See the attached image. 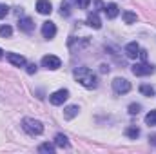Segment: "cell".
Instances as JSON below:
<instances>
[{
    "mask_svg": "<svg viewBox=\"0 0 156 154\" xmlns=\"http://www.w3.org/2000/svg\"><path fill=\"white\" fill-rule=\"evenodd\" d=\"M67 98H69V91H67V89H60V91H55V93L49 96V102H51L53 105H62Z\"/></svg>",
    "mask_w": 156,
    "mask_h": 154,
    "instance_id": "obj_6",
    "label": "cell"
},
{
    "mask_svg": "<svg viewBox=\"0 0 156 154\" xmlns=\"http://www.w3.org/2000/svg\"><path fill=\"white\" fill-rule=\"evenodd\" d=\"M138 56H140L142 60H145V58H147V51H144V49H140V54H138Z\"/></svg>",
    "mask_w": 156,
    "mask_h": 154,
    "instance_id": "obj_27",
    "label": "cell"
},
{
    "mask_svg": "<svg viewBox=\"0 0 156 154\" xmlns=\"http://www.w3.org/2000/svg\"><path fill=\"white\" fill-rule=\"evenodd\" d=\"M142 111V105L140 103H131L129 105V114H138Z\"/></svg>",
    "mask_w": 156,
    "mask_h": 154,
    "instance_id": "obj_23",
    "label": "cell"
},
{
    "mask_svg": "<svg viewBox=\"0 0 156 154\" xmlns=\"http://www.w3.org/2000/svg\"><path fill=\"white\" fill-rule=\"evenodd\" d=\"M100 71H102V73H109V65H105V64L100 65Z\"/></svg>",
    "mask_w": 156,
    "mask_h": 154,
    "instance_id": "obj_28",
    "label": "cell"
},
{
    "mask_svg": "<svg viewBox=\"0 0 156 154\" xmlns=\"http://www.w3.org/2000/svg\"><path fill=\"white\" fill-rule=\"evenodd\" d=\"M7 60L13 65H16V67H24L26 65V58L22 54H16V53H7Z\"/></svg>",
    "mask_w": 156,
    "mask_h": 154,
    "instance_id": "obj_11",
    "label": "cell"
},
{
    "mask_svg": "<svg viewBox=\"0 0 156 154\" xmlns=\"http://www.w3.org/2000/svg\"><path fill=\"white\" fill-rule=\"evenodd\" d=\"M113 91L116 94H125L131 91V82L125 80V78H115L113 80Z\"/></svg>",
    "mask_w": 156,
    "mask_h": 154,
    "instance_id": "obj_3",
    "label": "cell"
},
{
    "mask_svg": "<svg viewBox=\"0 0 156 154\" xmlns=\"http://www.w3.org/2000/svg\"><path fill=\"white\" fill-rule=\"evenodd\" d=\"M7 13H9V7L5 4H0V18H5Z\"/></svg>",
    "mask_w": 156,
    "mask_h": 154,
    "instance_id": "obj_25",
    "label": "cell"
},
{
    "mask_svg": "<svg viewBox=\"0 0 156 154\" xmlns=\"http://www.w3.org/2000/svg\"><path fill=\"white\" fill-rule=\"evenodd\" d=\"M123 53H125V56H127V58H136V56L140 54V45H138L136 42H129V44L125 45Z\"/></svg>",
    "mask_w": 156,
    "mask_h": 154,
    "instance_id": "obj_9",
    "label": "cell"
},
{
    "mask_svg": "<svg viewBox=\"0 0 156 154\" xmlns=\"http://www.w3.org/2000/svg\"><path fill=\"white\" fill-rule=\"evenodd\" d=\"M145 123L147 125H156V111H151L149 114L145 116Z\"/></svg>",
    "mask_w": 156,
    "mask_h": 154,
    "instance_id": "obj_22",
    "label": "cell"
},
{
    "mask_svg": "<svg viewBox=\"0 0 156 154\" xmlns=\"http://www.w3.org/2000/svg\"><path fill=\"white\" fill-rule=\"evenodd\" d=\"M87 26L93 27V29H100L102 27V22H100V18H98L96 13H89L87 15Z\"/></svg>",
    "mask_w": 156,
    "mask_h": 154,
    "instance_id": "obj_12",
    "label": "cell"
},
{
    "mask_svg": "<svg viewBox=\"0 0 156 154\" xmlns=\"http://www.w3.org/2000/svg\"><path fill=\"white\" fill-rule=\"evenodd\" d=\"M37 11H38L40 15H51L53 5H51L49 0H38V2H37Z\"/></svg>",
    "mask_w": 156,
    "mask_h": 154,
    "instance_id": "obj_10",
    "label": "cell"
},
{
    "mask_svg": "<svg viewBox=\"0 0 156 154\" xmlns=\"http://www.w3.org/2000/svg\"><path fill=\"white\" fill-rule=\"evenodd\" d=\"M140 93H142L144 96H153V94H154V87L144 83V85H140Z\"/></svg>",
    "mask_w": 156,
    "mask_h": 154,
    "instance_id": "obj_19",
    "label": "cell"
},
{
    "mask_svg": "<svg viewBox=\"0 0 156 154\" xmlns=\"http://www.w3.org/2000/svg\"><path fill=\"white\" fill-rule=\"evenodd\" d=\"M2 56H4V51H2V49H0V58H2Z\"/></svg>",
    "mask_w": 156,
    "mask_h": 154,
    "instance_id": "obj_30",
    "label": "cell"
},
{
    "mask_svg": "<svg viewBox=\"0 0 156 154\" xmlns=\"http://www.w3.org/2000/svg\"><path fill=\"white\" fill-rule=\"evenodd\" d=\"M75 78L85 87V89H94L98 85L96 75L89 69V67H76L75 69Z\"/></svg>",
    "mask_w": 156,
    "mask_h": 154,
    "instance_id": "obj_1",
    "label": "cell"
},
{
    "mask_svg": "<svg viewBox=\"0 0 156 154\" xmlns=\"http://www.w3.org/2000/svg\"><path fill=\"white\" fill-rule=\"evenodd\" d=\"M149 140H151V143H153V145H156V134H154V136H151Z\"/></svg>",
    "mask_w": 156,
    "mask_h": 154,
    "instance_id": "obj_29",
    "label": "cell"
},
{
    "mask_svg": "<svg viewBox=\"0 0 156 154\" xmlns=\"http://www.w3.org/2000/svg\"><path fill=\"white\" fill-rule=\"evenodd\" d=\"M27 73H29V75H35V73H37V65H35V64H29V65H27Z\"/></svg>",
    "mask_w": 156,
    "mask_h": 154,
    "instance_id": "obj_26",
    "label": "cell"
},
{
    "mask_svg": "<svg viewBox=\"0 0 156 154\" xmlns=\"http://www.w3.org/2000/svg\"><path fill=\"white\" fill-rule=\"evenodd\" d=\"M55 35H56V26L53 22H44V26H42V37L51 40V38H55Z\"/></svg>",
    "mask_w": 156,
    "mask_h": 154,
    "instance_id": "obj_8",
    "label": "cell"
},
{
    "mask_svg": "<svg viewBox=\"0 0 156 154\" xmlns=\"http://www.w3.org/2000/svg\"><path fill=\"white\" fill-rule=\"evenodd\" d=\"M55 143H56V147H60V149L69 147V142H67V138H66L64 134H56V136H55Z\"/></svg>",
    "mask_w": 156,
    "mask_h": 154,
    "instance_id": "obj_15",
    "label": "cell"
},
{
    "mask_svg": "<svg viewBox=\"0 0 156 154\" xmlns=\"http://www.w3.org/2000/svg\"><path fill=\"white\" fill-rule=\"evenodd\" d=\"M18 29L24 31V33H33L35 31V22L29 16H24V18L18 20Z\"/></svg>",
    "mask_w": 156,
    "mask_h": 154,
    "instance_id": "obj_7",
    "label": "cell"
},
{
    "mask_svg": "<svg viewBox=\"0 0 156 154\" xmlns=\"http://www.w3.org/2000/svg\"><path fill=\"white\" fill-rule=\"evenodd\" d=\"M60 15H62V16H69V15H71V0H62Z\"/></svg>",
    "mask_w": 156,
    "mask_h": 154,
    "instance_id": "obj_16",
    "label": "cell"
},
{
    "mask_svg": "<svg viewBox=\"0 0 156 154\" xmlns=\"http://www.w3.org/2000/svg\"><path fill=\"white\" fill-rule=\"evenodd\" d=\"M131 71H133V75H134V76H149L154 69H153V65H149V64L142 62V64H134V65L131 67Z\"/></svg>",
    "mask_w": 156,
    "mask_h": 154,
    "instance_id": "obj_4",
    "label": "cell"
},
{
    "mask_svg": "<svg viewBox=\"0 0 156 154\" xmlns=\"http://www.w3.org/2000/svg\"><path fill=\"white\" fill-rule=\"evenodd\" d=\"M125 136L131 138V140H136V138L140 136V129H138V127H127V129H125Z\"/></svg>",
    "mask_w": 156,
    "mask_h": 154,
    "instance_id": "obj_17",
    "label": "cell"
},
{
    "mask_svg": "<svg viewBox=\"0 0 156 154\" xmlns=\"http://www.w3.org/2000/svg\"><path fill=\"white\" fill-rule=\"evenodd\" d=\"M122 16H123V22H125V24H134V22H136V13L123 11V13H122Z\"/></svg>",
    "mask_w": 156,
    "mask_h": 154,
    "instance_id": "obj_18",
    "label": "cell"
},
{
    "mask_svg": "<svg viewBox=\"0 0 156 154\" xmlns=\"http://www.w3.org/2000/svg\"><path fill=\"white\" fill-rule=\"evenodd\" d=\"M75 4H76L80 9H87L89 4H91V0H75Z\"/></svg>",
    "mask_w": 156,
    "mask_h": 154,
    "instance_id": "obj_24",
    "label": "cell"
},
{
    "mask_svg": "<svg viewBox=\"0 0 156 154\" xmlns=\"http://www.w3.org/2000/svg\"><path fill=\"white\" fill-rule=\"evenodd\" d=\"M104 11H105V16H107V18H111V20H113V18H116L118 13H120L116 4H107V5L104 7Z\"/></svg>",
    "mask_w": 156,
    "mask_h": 154,
    "instance_id": "obj_13",
    "label": "cell"
},
{
    "mask_svg": "<svg viewBox=\"0 0 156 154\" xmlns=\"http://www.w3.org/2000/svg\"><path fill=\"white\" fill-rule=\"evenodd\" d=\"M78 111H80L78 105H69V107L64 109V118H66V120H73V118L78 114Z\"/></svg>",
    "mask_w": 156,
    "mask_h": 154,
    "instance_id": "obj_14",
    "label": "cell"
},
{
    "mask_svg": "<svg viewBox=\"0 0 156 154\" xmlns=\"http://www.w3.org/2000/svg\"><path fill=\"white\" fill-rule=\"evenodd\" d=\"M42 65H44L45 69L55 71V69H58V67L62 65V60H60L58 56H55V54H45V56L42 58Z\"/></svg>",
    "mask_w": 156,
    "mask_h": 154,
    "instance_id": "obj_5",
    "label": "cell"
},
{
    "mask_svg": "<svg viewBox=\"0 0 156 154\" xmlns=\"http://www.w3.org/2000/svg\"><path fill=\"white\" fill-rule=\"evenodd\" d=\"M13 35V29H11V26H2L0 27V37H4V38H9Z\"/></svg>",
    "mask_w": 156,
    "mask_h": 154,
    "instance_id": "obj_21",
    "label": "cell"
},
{
    "mask_svg": "<svg viewBox=\"0 0 156 154\" xmlns=\"http://www.w3.org/2000/svg\"><path fill=\"white\" fill-rule=\"evenodd\" d=\"M38 152L53 154V152H55V145H53V143H42V145L38 147Z\"/></svg>",
    "mask_w": 156,
    "mask_h": 154,
    "instance_id": "obj_20",
    "label": "cell"
},
{
    "mask_svg": "<svg viewBox=\"0 0 156 154\" xmlns=\"http://www.w3.org/2000/svg\"><path fill=\"white\" fill-rule=\"evenodd\" d=\"M22 127H24V131H26L27 134H31V136H38V134L44 132V125H42V121L35 120V118H24Z\"/></svg>",
    "mask_w": 156,
    "mask_h": 154,
    "instance_id": "obj_2",
    "label": "cell"
}]
</instances>
